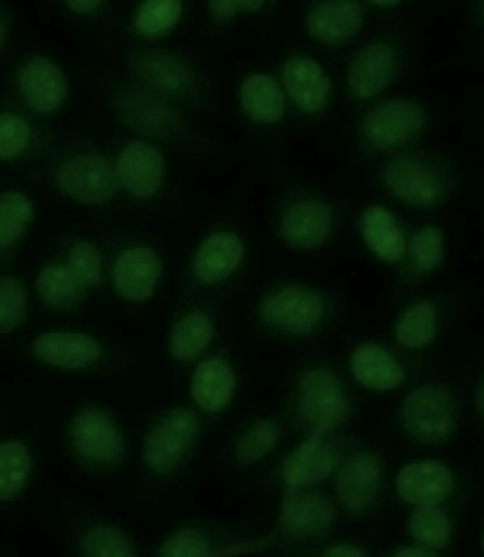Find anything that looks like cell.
I'll list each match as a JSON object with an SVG mask.
<instances>
[{
    "mask_svg": "<svg viewBox=\"0 0 484 557\" xmlns=\"http://www.w3.org/2000/svg\"><path fill=\"white\" fill-rule=\"evenodd\" d=\"M196 418L189 409L169 412L147 437L144 461L152 472H174L183 463L196 437Z\"/></svg>",
    "mask_w": 484,
    "mask_h": 557,
    "instance_id": "obj_1",
    "label": "cell"
},
{
    "mask_svg": "<svg viewBox=\"0 0 484 557\" xmlns=\"http://www.w3.org/2000/svg\"><path fill=\"white\" fill-rule=\"evenodd\" d=\"M402 418L409 434L423 443H439L454 429V398L439 386L414 389L406 398Z\"/></svg>",
    "mask_w": 484,
    "mask_h": 557,
    "instance_id": "obj_2",
    "label": "cell"
},
{
    "mask_svg": "<svg viewBox=\"0 0 484 557\" xmlns=\"http://www.w3.org/2000/svg\"><path fill=\"white\" fill-rule=\"evenodd\" d=\"M57 184L63 195L79 203H106L116 195V175L111 164L98 156H77L60 166Z\"/></svg>",
    "mask_w": 484,
    "mask_h": 557,
    "instance_id": "obj_3",
    "label": "cell"
},
{
    "mask_svg": "<svg viewBox=\"0 0 484 557\" xmlns=\"http://www.w3.org/2000/svg\"><path fill=\"white\" fill-rule=\"evenodd\" d=\"M261 314L270 325L281 331L308 334L324 317V305L308 288L285 287L262 301Z\"/></svg>",
    "mask_w": 484,
    "mask_h": 557,
    "instance_id": "obj_4",
    "label": "cell"
},
{
    "mask_svg": "<svg viewBox=\"0 0 484 557\" xmlns=\"http://www.w3.org/2000/svg\"><path fill=\"white\" fill-rule=\"evenodd\" d=\"M425 112L411 100H390L369 112L364 135L373 146L382 149L402 146L422 132Z\"/></svg>",
    "mask_w": 484,
    "mask_h": 557,
    "instance_id": "obj_5",
    "label": "cell"
},
{
    "mask_svg": "<svg viewBox=\"0 0 484 557\" xmlns=\"http://www.w3.org/2000/svg\"><path fill=\"white\" fill-rule=\"evenodd\" d=\"M71 437L76 451L95 463H112L125 453L123 437L111 418L91 407L77 412L72 421Z\"/></svg>",
    "mask_w": 484,
    "mask_h": 557,
    "instance_id": "obj_6",
    "label": "cell"
},
{
    "mask_svg": "<svg viewBox=\"0 0 484 557\" xmlns=\"http://www.w3.org/2000/svg\"><path fill=\"white\" fill-rule=\"evenodd\" d=\"M302 414L320 432L334 429L347 414V398L333 372L313 369L302 377Z\"/></svg>",
    "mask_w": 484,
    "mask_h": 557,
    "instance_id": "obj_7",
    "label": "cell"
},
{
    "mask_svg": "<svg viewBox=\"0 0 484 557\" xmlns=\"http://www.w3.org/2000/svg\"><path fill=\"white\" fill-rule=\"evenodd\" d=\"M20 89L28 107L37 112H54L67 98V79L62 69L48 58H32L20 71Z\"/></svg>",
    "mask_w": 484,
    "mask_h": 557,
    "instance_id": "obj_8",
    "label": "cell"
},
{
    "mask_svg": "<svg viewBox=\"0 0 484 557\" xmlns=\"http://www.w3.org/2000/svg\"><path fill=\"white\" fill-rule=\"evenodd\" d=\"M388 189L406 203L434 207L445 198V186L436 173L413 160H394L385 172Z\"/></svg>",
    "mask_w": 484,
    "mask_h": 557,
    "instance_id": "obj_9",
    "label": "cell"
},
{
    "mask_svg": "<svg viewBox=\"0 0 484 557\" xmlns=\"http://www.w3.org/2000/svg\"><path fill=\"white\" fill-rule=\"evenodd\" d=\"M454 490V475L439 461H420L400 470L397 492L409 504L434 507L448 498Z\"/></svg>",
    "mask_w": 484,
    "mask_h": 557,
    "instance_id": "obj_10",
    "label": "cell"
},
{
    "mask_svg": "<svg viewBox=\"0 0 484 557\" xmlns=\"http://www.w3.org/2000/svg\"><path fill=\"white\" fill-rule=\"evenodd\" d=\"M117 175L126 189L138 198H147L160 189L165 175V160L149 144H132L125 147L117 161Z\"/></svg>",
    "mask_w": 484,
    "mask_h": 557,
    "instance_id": "obj_11",
    "label": "cell"
},
{
    "mask_svg": "<svg viewBox=\"0 0 484 557\" xmlns=\"http://www.w3.org/2000/svg\"><path fill=\"white\" fill-rule=\"evenodd\" d=\"M362 8L356 0H324L310 11L308 32L324 45H343L362 27Z\"/></svg>",
    "mask_w": 484,
    "mask_h": 557,
    "instance_id": "obj_12",
    "label": "cell"
},
{
    "mask_svg": "<svg viewBox=\"0 0 484 557\" xmlns=\"http://www.w3.org/2000/svg\"><path fill=\"white\" fill-rule=\"evenodd\" d=\"M333 230L330 207L319 201H298L282 219V236L296 248H317L324 244Z\"/></svg>",
    "mask_w": 484,
    "mask_h": 557,
    "instance_id": "obj_13",
    "label": "cell"
},
{
    "mask_svg": "<svg viewBox=\"0 0 484 557\" xmlns=\"http://www.w3.org/2000/svg\"><path fill=\"white\" fill-rule=\"evenodd\" d=\"M339 500L351 512L373 504L380 490V461L371 453H359L345 463L336 481Z\"/></svg>",
    "mask_w": 484,
    "mask_h": 557,
    "instance_id": "obj_14",
    "label": "cell"
},
{
    "mask_svg": "<svg viewBox=\"0 0 484 557\" xmlns=\"http://www.w3.org/2000/svg\"><path fill=\"white\" fill-rule=\"evenodd\" d=\"M396 71V53L387 45L365 46L351 63L348 85L357 98H371L390 85Z\"/></svg>",
    "mask_w": 484,
    "mask_h": 557,
    "instance_id": "obj_15",
    "label": "cell"
},
{
    "mask_svg": "<svg viewBox=\"0 0 484 557\" xmlns=\"http://www.w3.org/2000/svg\"><path fill=\"white\" fill-rule=\"evenodd\" d=\"M160 259L147 248H132L121 253L116 262L117 293L129 301L142 302L154 294L160 278Z\"/></svg>",
    "mask_w": 484,
    "mask_h": 557,
    "instance_id": "obj_16",
    "label": "cell"
},
{
    "mask_svg": "<svg viewBox=\"0 0 484 557\" xmlns=\"http://www.w3.org/2000/svg\"><path fill=\"white\" fill-rule=\"evenodd\" d=\"M37 359L54 368L83 369L100 357V345L94 337L69 332H48L34 345Z\"/></svg>",
    "mask_w": 484,
    "mask_h": 557,
    "instance_id": "obj_17",
    "label": "cell"
},
{
    "mask_svg": "<svg viewBox=\"0 0 484 557\" xmlns=\"http://www.w3.org/2000/svg\"><path fill=\"white\" fill-rule=\"evenodd\" d=\"M284 83L290 98L301 111L319 112L327 103L331 81L311 58L296 57L285 63Z\"/></svg>",
    "mask_w": 484,
    "mask_h": 557,
    "instance_id": "obj_18",
    "label": "cell"
},
{
    "mask_svg": "<svg viewBox=\"0 0 484 557\" xmlns=\"http://www.w3.org/2000/svg\"><path fill=\"white\" fill-rule=\"evenodd\" d=\"M333 516V507L324 495L293 490L282 510L281 527L290 536L313 535L330 527Z\"/></svg>",
    "mask_w": 484,
    "mask_h": 557,
    "instance_id": "obj_19",
    "label": "cell"
},
{
    "mask_svg": "<svg viewBox=\"0 0 484 557\" xmlns=\"http://www.w3.org/2000/svg\"><path fill=\"white\" fill-rule=\"evenodd\" d=\"M244 247L238 236L218 233L204 239L195 257V271L204 284H218L240 264Z\"/></svg>",
    "mask_w": 484,
    "mask_h": 557,
    "instance_id": "obj_20",
    "label": "cell"
},
{
    "mask_svg": "<svg viewBox=\"0 0 484 557\" xmlns=\"http://www.w3.org/2000/svg\"><path fill=\"white\" fill-rule=\"evenodd\" d=\"M336 460L333 447L320 438H311L290 456L285 469V479L290 490L313 486L330 475Z\"/></svg>",
    "mask_w": 484,
    "mask_h": 557,
    "instance_id": "obj_21",
    "label": "cell"
},
{
    "mask_svg": "<svg viewBox=\"0 0 484 557\" xmlns=\"http://www.w3.org/2000/svg\"><path fill=\"white\" fill-rule=\"evenodd\" d=\"M353 376L373 389H392L405 380V371L387 350L380 346L365 345L351 359Z\"/></svg>",
    "mask_w": 484,
    "mask_h": 557,
    "instance_id": "obj_22",
    "label": "cell"
},
{
    "mask_svg": "<svg viewBox=\"0 0 484 557\" xmlns=\"http://www.w3.org/2000/svg\"><path fill=\"white\" fill-rule=\"evenodd\" d=\"M235 389V376L227 363L209 360L196 369L193 397L204 411L219 412L229 404Z\"/></svg>",
    "mask_w": 484,
    "mask_h": 557,
    "instance_id": "obj_23",
    "label": "cell"
},
{
    "mask_svg": "<svg viewBox=\"0 0 484 557\" xmlns=\"http://www.w3.org/2000/svg\"><path fill=\"white\" fill-rule=\"evenodd\" d=\"M365 244L382 261H399L405 253V235L396 219L383 207H371L362 215Z\"/></svg>",
    "mask_w": 484,
    "mask_h": 557,
    "instance_id": "obj_24",
    "label": "cell"
},
{
    "mask_svg": "<svg viewBox=\"0 0 484 557\" xmlns=\"http://www.w3.org/2000/svg\"><path fill=\"white\" fill-rule=\"evenodd\" d=\"M135 72L146 85L163 91H184L191 86V69L174 54H142L135 62Z\"/></svg>",
    "mask_w": 484,
    "mask_h": 557,
    "instance_id": "obj_25",
    "label": "cell"
},
{
    "mask_svg": "<svg viewBox=\"0 0 484 557\" xmlns=\"http://www.w3.org/2000/svg\"><path fill=\"white\" fill-rule=\"evenodd\" d=\"M241 107L259 123H275L285 112V98L275 79L264 74L250 76L241 85Z\"/></svg>",
    "mask_w": 484,
    "mask_h": 557,
    "instance_id": "obj_26",
    "label": "cell"
},
{
    "mask_svg": "<svg viewBox=\"0 0 484 557\" xmlns=\"http://www.w3.org/2000/svg\"><path fill=\"white\" fill-rule=\"evenodd\" d=\"M79 280L69 268L48 265L37 276L36 288L40 299L53 310H74L85 299Z\"/></svg>",
    "mask_w": 484,
    "mask_h": 557,
    "instance_id": "obj_27",
    "label": "cell"
},
{
    "mask_svg": "<svg viewBox=\"0 0 484 557\" xmlns=\"http://www.w3.org/2000/svg\"><path fill=\"white\" fill-rule=\"evenodd\" d=\"M212 334L213 325L209 317L203 313L187 314L172 334L170 351L178 362H189L209 346Z\"/></svg>",
    "mask_w": 484,
    "mask_h": 557,
    "instance_id": "obj_28",
    "label": "cell"
},
{
    "mask_svg": "<svg viewBox=\"0 0 484 557\" xmlns=\"http://www.w3.org/2000/svg\"><path fill=\"white\" fill-rule=\"evenodd\" d=\"M32 458L20 443L0 446V502L13 500L27 484Z\"/></svg>",
    "mask_w": 484,
    "mask_h": 557,
    "instance_id": "obj_29",
    "label": "cell"
},
{
    "mask_svg": "<svg viewBox=\"0 0 484 557\" xmlns=\"http://www.w3.org/2000/svg\"><path fill=\"white\" fill-rule=\"evenodd\" d=\"M436 337V310L431 305L409 308L397 323V341L411 350L429 345Z\"/></svg>",
    "mask_w": 484,
    "mask_h": 557,
    "instance_id": "obj_30",
    "label": "cell"
},
{
    "mask_svg": "<svg viewBox=\"0 0 484 557\" xmlns=\"http://www.w3.org/2000/svg\"><path fill=\"white\" fill-rule=\"evenodd\" d=\"M34 219L30 199L20 193L0 196V250L11 247Z\"/></svg>",
    "mask_w": 484,
    "mask_h": 557,
    "instance_id": "obj_31",
    "label": "cell"
},
{
    "mask_svg": "<svg viewBox=\"0 0 484 557\" xmlns=\"http://www.w3.org/2000/svg\"><path fill=\"white\" fill-rule=\"evenodd\" d=\"M154 102L156 100L142 97V95L140 97L138 95L126 97L125 102H123L125 111L121 114L125 117L126 123L137 128L138 132L160 135L169 128L170 114L160 103Z\"/></svg>",
    "mask_w": 484,
    "mask_h": 557,
    "instance_id": "obj_32",
    "label": "cell"
},
{
    "mask_svg": "<svg viewBox=\"0 0 484 557\" xmlns=\"http://www.w3.org/2000/svg\"><path fill=\"white\" fill-rule=\"evenodd\" d=\"M278 423L272 418L258 420L250 426L236 446V458L245 465H252L272 451L278 441Z\"/></svg>",
    "mask_w": 484,
    "mask_h": 557,
    "instance_id": "obj_33",
    "label": "cell"
},
{
    "mask_svg": "<svg viewBox=\"0 0 484 557\" xmlns=\"http://www.w3.org/2000/svg\"><path fill=\"white\" fill-rule=\"evenodd\" d=\"M181 14V0H146L135 16V27L146 36H156L174 27Z\"/></svg>",
    "mask_w": 484,
    "mask_h": 557,
    "instance_id": "obj_34",
    "label": "cell"
},
{
    "mask_svg": "<svg viewBox=\"0 0 484 557\" xmlns=\"http://www.w3.org/2000/svg\"><path fill=\"white\" fill-rule=\"evenodd\" d=\"M80 550L88 557H128L135 556L132 540L121 530L112 528H97L89 531L80 540Z\"/></svg>",
    "mask_w": 484,
    "mask_h": 557,
    "instance_id": "obj_35",
    "label": "cell"
},
{
    "mask_svg": "<svg viewBox=\"0 0 484 557\" xmlns=\"http://www.w3.org/2000/svg\"><path fill=\"white\" fill-rule=\"evenodd\" d=\"M411 535L417 540L418 544L431 548H440L449 539V521L445 513L439 512L432 507H425L420 512L414 513L409 522Z\"/></svg>",
    "mask_w": 484,
    "mask_h": 557,
    "instance_id": "obj_36",
    "label": "cell"
},
{
    "mask_svg": "<svg viewBox=\"0 0 484 557\" xmlns=\"http://www.w3.org/2000/svg\"><path fill=\"white\" fill-rule=\"evenodd\" d=\"M27 310V290L16 278L0 280V334L14 331Z\"/></svg>",
    "mask_w": 484,
    "mask_h": 557,
    "instance_id": "obj_37",
    "label": "cell"
},
{
    "mask_svg": "<svg viewBox=\"0 0 484 557\" xmlns=\"http://www.w3.org/2000/svg\"><path fill=\"white\" fill-rule=\"evenodd\" d=\"M411 256L420 271L436 270L445 256V239L437 227H423L411 244Z\"/></svg>",
    "mask_w": 484,
    "mask_h": 557,
    "instance_id": "obj_38",
    "label": "cell"
},
{
    "mask_svg": "<svg viewBox=\"0 0 484 557\" xmlns=\"http://www.w3.org/2000/svg\"><path fill=\"white\" fill-rule=\"evenodd\" d=\"M30 137L27 121L11 112L0 114V158L8 160L22 154L27 149Z\"/></svg>",
    "mask_w": 484,
    "mask_h": 557,
    "instance_id": "obj_39",
    "label": "cell"
},
{
    "mask_svg": "<svg viewBox=\"0 0 484 557\" xmlns=\"http://www.w3.org/2000/svg\"><path fill=\"white\" fill-rule=\"evenodd\" d=\"M69 270L83 285H97L102 276V256L94 245L80 242L72 248Z\"/></svg>",
    "mask_w": 484,
    "mask_h": 557,
    "instance_id": "obj_40",
    "label": "cell"
},
{
    "mask_svg": "<svg viewBox=\"0 0 484 557\" xmlns=\"http://www.w3.org/2000/svg\"><path fill=\"white\" fill-rule=\"evenodd\" d=\"M209 540L195 530L175 531L165 540L161 556L203 557L209 556Z\"/></svg>",
    "mask_w": 484,
    "mask_h": 557,
    "instance_id": "obj_41",
    "label": "cell"
},
{
    "mask_svg": "<svg viewBox=\"0 0 484 557\" xmlns=\"http://www.w3.org/2000/svg\"><path fill=\"white\" fill-rule=\"evenodd\" d=\"M210 13L218 22H227L240 10L238 0H209Z\"/></svg>",
    "mask_w": 484,
    "mask_h": 557,
    "instance_id": "obj_42",
    "label": "cell"
},
{
    "mask_svg": "<svg viewBox=\"0 0 484 557\" xmlns=\"http://www.w3.org/2000/svg\"><path fill=\"white\" fill-rule=\"evenodd\" d=\"M325 556H351V557H359V556H368V553H364V550H360V548L353 547V545H334V547H331L327 553H325Z\"/></svg>",
    "mask_w": 484,
    "mask_h": 557,
    "instance_id": "obj_43",
    "label": "cell"
},
{
    "mask_svg": "<svg viewBox=\"0 0 484 557\" xmlns=\"http://www.w3.org/2000/svg\"><path fill=\"white\" fill-rule=\"evenodd\" d=\"M71 10L77 11V13H89L94 11L102 0H65Z\"/></svg>",
    "mask_w": 484,
    "mask_h": 557,
    "instance_id": "obj_44",
    "label": "cell"
},
{
    "mask_svg": "<svg viewBox=\"0 0 484 557\" xmlns=\"http://www.w3.org/2000/svg\"><path fill=\"white\" fill-rule=\"evenodd\" d=\"M262 4H264V0H238L240 10L247 11V13H253V11L261 10Z\"/></svg>",
    "mask_w": 484,
    "mask_h": 557,
    "instance_id": "obj_45",
    "label": "cell"
},
{
    "mask_svg": "<svg viewBox=\"0 0 484 557\" xmlns=\"http://www.w3.org/2000/svg\"><path fill=\"white\" fill-rule=\"evenodd\" d=\"M431 550H417V548H414V550H408V548H406V550H399L397 556L425 557L431 556Z\"/></svg>",
    "mask_w": 484,
    "mask_h": 557,
    "instance_id": "obj_46",
    "label": "cell"
},
{
    "mask_svg": "<svg viewBox=\"0 0 484 557\" xmlns=\"http://www.w3.org/2000/svg\"><path fill=\"white\" fill-rule=\"evenodd\" d=\"M477 409L484 418V380L481 381L480 388H477Z\"/></svg>",
    "mask_w": 484,
    "mask_h": 557,
    "instance_id": "obj_47",
    "label": "cell"
},
{
    "mask_svg": "<svg viewBox=\"0 0 484 557\" xmlns=\"http://www.w3.org/2000/svg\"><path fill=\"white\" fill-rule=\"evenodd\" d=\"M373 4L382 5V8H392V5L399 4L400 0H371Z\"/></svg>",
    "mask_w": 484,
    "mask_h": 557,
    "instance_id": "obj_48",
    "label": "cell"
},
{
    "mask_svg": "<svg viewBox=\"0 0 484 557\" xmlns=\"http://www.w3.org/2000/svg\"><path fill=\"white\" fill-rule=\"evenodd\" d=\"M5 39V25L4 20H2V16H0V46L4 45Z\"/></svg>",
    "mask_w": 484,
    "mask_h": 557,
    "instance_id": "obj_49",
    "label": "cell"
},
{
    "mask_svg": "<svg viewBox=\"0 0 484 557\" xmlns=\"http://www.w3.org/2000/svg\"><path fill=\"white\" fill-rule=\"evenodd\" d=\"M483 550H484V536H483Z\"/></svg>",
    "mask_w": 484,
    "mask_h": 557,
    "instance_id": "obj_50",
    "label": "cell"
}]
</instances>
